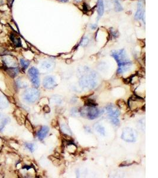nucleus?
I'll return each mask as SVG.
<instances>
[{"mask_svg": "<svg viewBox=\"0 0 158 178\" xmlns=\"http://www.w3.org/2000/svg\"><path fill=\"white\" fill-rule=\"evenodd\" d=\"M40 92L35 88L29 89L25 90L23 94V99L25 101L30 103H33L39 99Z\"/></svg>", "mask_w": 158, "mask_h": 178, "instance_id": "2", "label": "nucleus"}, {"mask_svg": "<svg viewBox=\"0 0 158 178\" xmlns=\"http://www.w3.org/2000/svg\"><path fill=\"white\" fill-rule=\"evenodd\" d=\"M25 125L26 126V128H27L31 132H33V127L30 124V122L28 121V120H26L25 122Z\"/></svg>", "mask_w": 158, "mask_h": 178, "instance_id": "23", "label": "nucleus"}, {"mask_svg": "<svg viewBox=\"0 0 158 178\" xmlns=\"http://www.w3.org/2000/svg\"><path fill=\"white\" fill-rule=\"evenodd\" d=\"M2 61L4 65L8 67H17V61L16 59L10 55H4V56L2 57Z\"/></svg>", "mask_w": 158, "mask_h": 178, "instance_id": "5", "label": "nucleus"}, {"mask_svg": "<svg viewBox=\"0 0 158 178\" xmlns=\"http://www.w3.org/2000/svg\"><path fill=\"white\" fill-rule=\"evenodd\" d=\"M89 42V39L88 37H84L81 42H80V45L82 46H85Z\"/></svg>", "mask_w": 158, "mask_h": 178, "instance_id": "21", "label": "nucleus"}, {"mask_svg": "<svg viewBox=\"0 0 158 178\" xmlns=\"http://www.w3.org/2000/svg\"><path fill=\"white\" fill-rule=\"evenodd\" d=\"M81 114L89 120H94L100 115L101 111L95 106H87L82 109Z\"/></svg>", "mask_w": 158, "mask_h": 178, "instance_id": "3", "label": "nucleus"}, {"mask_svg": "<svg viewBox=\"0 0 158 178\" xmlns=\"http://www.w3.org/2000/svg\"><path fill=\"white\" fill-rule=\"evenodd\" d=\"M52 161L53 162V163H54V164L56 166H58V165H60V162L59 160L56 157H52V159H51Z\"/></svg>", "mask_w": 158, "mask_h": 178, "instance_id": "24", "label": "nucleus"}, {"mask_svg": "<svg viewBox=\"0 0 158 178\" xmlns=\"http://www.w3.org/2000/svg\"><path fill=\"white\" fill-rule=\"evenodd\" d=\"M62 130H63V132H65V134H68V132H71V131L69 129L68 127L66 125H64L62 127Z\"/></svg>", "mask_w": 158, "mask_h": 178, "instance_id": "25", "label": "nucleus"}, {"mask_svg": "<svg viewBox=\"0 0 158 178\" xmlns=\"http://www.w3.org/2000/svg\"><path fill=\"white\" fill-rule=\"evenodd\" d=\"M111 56L115 59L118 64L117 73L118 74H123L130 70L132 62L129 59L124 49L114 50L111 53Z\"/></svg>", "mask_w": 158, "mask_h": 178, "instance_id": "1", "label": "nucleus"}, {"mask_svg": "<svg viewBox=\"0 0 158 178\" xmlns=\"http://www.w3.org/2000/svg\"><path fill=\"white\" fill-rule=\"evenodd\" d=\"M49 131V127L47 126H43L37 133V137L40 140H43L48 135Z\"/></svg>", "mask_w": 158, "mask_h": 178, "instance_id": "10", "label": "nucleus"}, {"mask_svg": "<svg viewBox=\"0 0 158 178\" xmlns=\"http://www.w3.org/2000/svg\"><path fill=\"white\" fill-rule=\"evenodd\" d=\"M96 27V24H95V25L92 24V25H91V28L92 29H95Z\"/></svg>", "mask_w": 158, "mask_h": 178, "instance_id": "28", "label": "nucleus"}, {"mask_svg": "<svg viewBox=\"0 0 158 178\" xmlns=\"http://www.w3.org/2000/svg\"><path fill=\"white\" fill-rule=\"evenodd\" d=\"M117 105L119 106V107L121 109H123V110H125V109H127V105L126 104V102L125 101L123 100V99H119L117 101Z\"/></svg>", "mask_w": 158, "mask_h": 178, "instance_id": "17", "label": "nucleus"}, {"mask_svg": "<svg viewBox=\"0 0 158 178\" xmlns=\"http://www.w3.org/2000/svg\"><path fill=\"white\" fill-rule=\"evenodd\" d=\"M104 12V5L103 0H98L97 1V13L98 20L102 16Z\"/></svg>", "mask_w": 158, "mask_h": 178, "instance_id": "12", "label": "nucleus"}, {"mask_svg": "<svg viewBox=\"0 0 158 178\" xmlns=\"http://www.w3.org/2000/svg\"><path fill=\"white\" fill-rule=\"evenodd\" d=\"M19 70L17 67H11L8 68L7 70V72L8 73L11 77H14L17 75V74L19 73Z\"/></svg>", "mask_w": 158, "mask_h": 178, "instance_id": "14", "label": "nucleus"}, {"mask_svg": "<svg viewBox=\"0 0 158 178\" xmlns=\"http://www.w3.org/2000/svg\"><path fill=\"white\" fill-rule=\"evenodd\" d=\"M85 104V106H95L97 105V104L95 102V101L91 99L86 100Z\"/></svg>", "mask_w": 158, "mask_h": 178, "instance_id": "20", "label": "nucleus"}, {"mask_svg": "<svg viewBox=\"0 0 158 178\" xmlns=\"http://www.w3.org/2000/svg\"><path fill=\"white\" fill-rule=\"evenodd\" d=\"M135 18L136 20L143 19L145 22V11L143 9V2L142 0H139L137 4V10Z\"/></svg>", "mask_w": 158, "mask_h": 178, "instance_id": "6", "label": "nucleus"}, {"mask_svg": "<svg viewBox=\"0 0 158 178\" xmlns=\"http://www.w3.org/2000/svg\"><path fill=\"white\" fill-rule=\"evenodd\" d=\"M121 137L124 140L128 142H133L135 141L134 132L130 128H127L124 130Z\"/></svg>", "mask_w": 158, "mask_h": 178, "instance_id": "8", "label": "nucleus"}, {"mask_svg": "<svg viewBox=\"0 0 158 178\" xmlns=\"http://www.w3.org/2000/svg\"><path fill=\"white\" fill-rule=\"evenodd\" d=\"M20 63L21 65V66L23 67V69L25 70L27 69L29 65H30V61L28 60H26V59H24V58H21L20 59Z\"/></svg>", "mask_w": 158, "mask_h": 178, "instance_id": "15", "label": "nucleus"}, {"mask_svg": "<svg viewBox=\"0 0 158 178\" xmlns=\"http://www.w3.org/2000/svg\"><path fill=\"white\" fill-rule=\"evenodd\" d=\"M28 74L33 86L36 88L39 87L40 85V81L39 79V73L38 70L36 68L32 66L29 70Z\"/></svg>", "mask_w": 158, "mask_h": 178, "instance_id": "4", "label": "nucleus"}, {"mask_svg": "<svg viewBox=\"0 0 158 178\" xmlns=\"http://www.w3.org/2000/svg\"><path fill=\"white\" fill-rule=\"evenodd\" d=\"M25 146L26 148H27L31 152H34L35 148H36V146H35V145L33 143H25Z\"/></svg>", "mask_w": 158, "mask_h": 178, "instance_id": "19", "label": "nucleus"}, {"mask_svg": "<svg viewBox=\"0 0 158 178\" xmlns=\"http://www.w3.org/2000/svg\"><path fill=\"white\" fill-rule=\"evenodd\" d=\"M95 130L97 131L99 133H100L101 134H102V135H104L105 134V130L104 128H103L102 126H101L100 125H95Z\"/></svg>", "mask_w": 158, "mask_h": 178, "instance_id": "18", "label": "nucleus"}, {"mask_svg": "<svg viewBox=\"0 0 158 178\" xmlns=\"http://www.w3.org/2000/svg\"><path fill=\"white\" fill-rule=\"evenodd\" d=\"M10 39L13 44L16 47H20L21 46V39L17 36L16 34L14 33H10Z\"/></svg>", "mask_w": 158, "mask_h": 178, "instance_id": "11", "label": "nucleus"}, {"mask_svg": "<svg viewBox=\"0 0 158 178\" xmlns=\"http://www.w3.org/2000/svg\"><path fill=\"white\" fill-rule=\"evenodd\" d=\"M9 122V118H4L3 119V120H2V121H1V125H0V131H2L4 128V126Z\"/></svg>", "mask_w": 158, "mask_h": 178, "instance_id": "22", "label": "nucleus"}, {"mask_svg": "<svg viewBox=\"0 0 158 178\" xmlns=\"http://www.w3.org/2000/svg\"><path fill=\"white\" fill-rule=\"evenodd\" d=\"M3 116L1 114H0V121L3 120Z\"/></svg>", "mask_w": 158, "mask_h": 178, "instance_id": "29", "label": "nucleus"}, {"mask_svg": "<svg viewBox=\"0 0 158 178\" xmlns=\"http://www.w3.org/2000/svg\"><path fill=\"white\" fill-rule=\"evenodd\" d=\"M42 66L43 69H45L47 70H52L54 68L55 64L53 61H45L43 62L42 64Z\"/></svg>", "mask_w": 158, "mask_h": 178, "instance_id": "13", "label": "nucleus"}, {"mask_svg": "<svg viewBox=\"0 0 158 178\" xmlns=\"http://www.w3.org/2000/svg\"><path fill=\"white\" fill-rule=\"evenodd\" d=\"M43 110H44V111H45V112H46V110H48V113H49L50 111V107L48 106V105L45 106V107H44V108H43Z\"/></svg>", "mask_w": 158, "mask_h": 178, "instance_id": "26", "label": "nucleus"}, {"mask_svg": "<svg viewBox=\"0 0 158 178\" xmlns=\"http://www.w3.org/2000/svg\"><path fill=\"white\" fill-rule=\"evenodd\" d=\"M58 1L62 3H67L69 1V0H58Z\"/></svg>", "mask_w": 158, "mask_h": 178, "instance_id": "27", "label": "nucleus"}, {"mask_svg": "<svg viewBox=\"0 0 158 178\" xmlns=\"http://www.w3.org/2000/svg\"><path fill=\"white\" fill-rule=\"evenodd\" d=\"M105 108H106V111H107L110 120L113 118H117L120 115L119 110L114 105H109Z\"/></svg>", "mask_w": 158, "mask_h": 178, "instance_id": "7", "label": "nucleus"}, {"mask_svg": "<svg viewBox=\"0 0 158 178\" xmlns=\"http://www.w3.org/2000/svg\"><path fill=\"white\" fill-rule=\"evenodd\" d=\"M114 9L116 11L118 12L123 10V8L122 7L121 5L118 1V0H114Z\"/></svg>", "mask_w": 158, "mask_h": 178, "instance_id": "16", "label": "nucleus"}, {"mask_svg": "<svg viewBox=\"0 0 158 178\" xmlns=\"http://www.w3.org/2000/svg\"><path fill=\"white\" fill-rule=\"evenodd\" d=\"M75 1L76 2H77V3H80V2L82 1V0H75Z\"/></svg>", "mask_w": 158, "mask_h": 178, "instance_id": "30", "label": "nucleus"}, {"mask_svg": "<svg viewBox=\"0 0 158 178\" xmlns=\"http://www.w3.org/2000/svg\"><path fill=\"white\" fill-rule=\"evenodd\" d=\"M43 84L44 87L49 90L54 89L57 85V84L54 78L50 77V76H48V77L44 79Z\"/></svg>", "mask_w": 158, "mask_h": 178, "instance_id": "9", "label": "nucleus"}]
</instances>
